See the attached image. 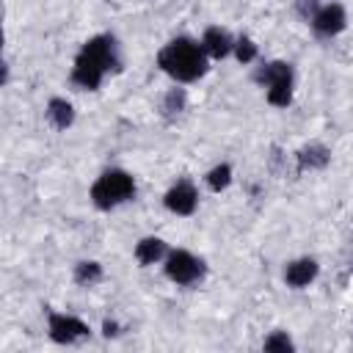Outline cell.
<instances>
[{
	"label": "cell",
	"mask_w": 353,
	"mask_h": 353,
	"mask_svg": "<svg viewBox=\"0 0 353 353\" xmlns=\"http://www.w3.org/2000/svg\"><path fill=\"white\" fill-rule=\"evenodd\" d=\"M102 334H105V336H119V325H116L113 320H105V323H102Z\"/></svg>",
	"instance_id": "obj_20"
},
{
	"label": "cell",
	"mask_w": 353,
	"mask_h": 353,
	"mask_svg": "<svg viewBox=\"0 0 353 353\" xmlns=\"http://www.w3.org/2000/svg\"><path fill=\"white\" fill-rule=\"evenodd\" d=\"M314 276H317V262H314V259H309V256L290 262V265H287V270H284L287 284H290V287H298V290H301V287H306Z\"/></svg>",
	"instance_id": "obj_10"
},
{
	"label": "cell",
	"mask_w": 353,
	"mask_h": 353,
	"mask_svg": "<svg viewBox=\"0 0 353 353\" xmlns=\"http://www.w3.org/2000/svg\"><path fill=\"white\" fill-rule=\"evenodd\" d=\"M256 80L268 85V102L276 108H287L292 99V66L284 61H273L256 72Z\"/></svg>",
	"instance_id": "obj_4"
},
{
	"label": "cell",
	"mask_w": 353,
	"mask_h": 353,
	"mask_svg": "<svg viewBox=\"0 0 353 353\" xmlns=\"http://www.w3.org/2000/svg\"><path fill=\"white\" fill-rule=\"evenodd\" d=\"M163 110H165V116L182 113V110H185V91H182V88H171V91L165 94V99H163Z\"/></svg>",
	"instance_id": "obj_16"
},
{
	"label": "cell",
	"mask_w": 353,
	"mask_h": 353,
	"mask_svg": "<svg viewBox=\"0 0 353 353\" xmlns=\"http://www.w3.org/2000/svg\"><path fill=\"white\" fill-rule=\"evenodd\" d=\"M88 336V325L69 314H50V339L58 345H72L77 339Z\"/></svg>",
	"instance_id": "obj_6"
},
{
	"label": "cell",
	"mask_w": 353,
	"mask_h": 353,
	"mask_svg": "<svg viewBox=\"0 0 353 353\" xmlns=\"http://www.w3.org/2000/svg\"><path fill=\"white\" fill-rule=\"evenodd\" d=\"M135 256L141 265H154L157 259L165 256V243L160 237H143L138 245H135Z\"/></svg>",
	"instance_id": "obj_13"
},
{
	"label": "cell",
	"mask_w": 353,
	"mask_h": 353,
	"mask_svg": "<svg viewBox=\"0 0 353 353\" xmlns=\"http://www.w3.org/2000/svg\"><path fill=\"white\" fill-rule=\"evenodd\" d=\"M328 160H331V152L323 146V143H309V146H303L301 152H298V168L301 171H312V168H325L328 165Z\"/></svg>",
	"instance_id": "obj_11"
},
{
	"label": "cell",
	"mask_w": 353,
	"mask_h": 353,
	"mask_svg": "<svg viewBox=\"0 0 353 353\" xmlns=\"http://www.w3.org/2000/svg\"><path fill=\"white\" fill-rule=\"evenodd\" d=\"M234 55H237L240 63H251V61L256 58V44H254L248 36H240L237 44H234Z\"/></svg>",
	"instance_id": "obj_17"
},
{
	"label": "cell",
	"mask_w": 353,
	"mask_h": 353,
	"mask_svg": "<svg viewBox=\"0 0 353 353\" xmlns=\"http://www.w3.org/2000/svg\"><path fill=\"white\" fill-rule=\"evenodd\" d=\"M232 182V168L229 165H215L210 174H207V185H210V190H223L226 185Z\"/></svg>",
	"instance_id": "obj_15"
},
{
	"label": "cell",
	"mask_w": 353,
	"mask_h": 353,
	"mask_svg": "<svg viewBox=\"0 0 353 353\" xmlns=\"http://www.w3.org/2000/svg\"><path fill=\"white\" fill-rule=\"evenodd\" d=\"M47 119H50L58 130L72 127V121H74V108H72V102H66V99H61V97L50 99V105H47Z\"/></svg>",
	"instance_id": "obj_12"
},
{
	"label": "cell",
	"mask_w": 353,
	"mask_h": 353,
	"mask_svg": "<svg viewBox=\"0 0 353 353\" xmlns=\"http://www.w3.org/2000/svg\"><path fill=\"white\" fill-rule=\"evenodd\" d=\"M157 66L171 74L179 83H193L207 72V52L201 44H196L193 39H174L168 41L160 55H157Z\"/></svg>",
	"instance_id": "obj_2"
},
{
	"label": "cell",
	"mask_w": 353,
	"mask_h": 353,
	"mask_svg": "<svg viewBox=\"0 0 353 353\" xmlns=\"http://www.w3.org/2000/svg\"><path fill=\"white\" fill-rule=\"evenodd\" d=\"M132 193H135L132 176H130L127 171L113 168V171H105V174L94 182V188H91V201H94V207H99V210H113L116 204L132 199Z\"/></svg>",
	"instance_id": "obj_3"
},
{
	"label": "cell",
	"mask_w": 353,
	"mask_h": 353,
	"mask_svg": "<svg viewBox=\"0 0 353 353\" xmlns=\"http://www.w3.org/2000/svg\"><path fill=\"white\" fill-rule=\"evenodd\" d=\"M102 279V265L99 262H77V268H74V281L80 284V287H91V284H97Z\"/></svg>",
	"instance_id": "obj_14"
},
{
	"label": "cell",
	"mask_w": 353,
	"mask_h": 353,
	"mask_svg": "<svg viewBox=\"0 0 353 353\" xmlns=\"http://www.w3.org/2000/svg\"><path fill=\"white\" fill-rule=\"evenodd\" d=\"M345 22H347L345 8L336 6V3H331L325 8H317V14L312 17V28L320 36H336L339 30H345Z\"/></svg>",
	"instance_id": "obj_7"
},
{
	"label": "cell",
	"mask_w": 353,
	"mask_h": 353,
	"mask_svg": "<svg viewBox=\"0 0 353 353\" xmlns=\"http://www.w3.org/2000/svg\"><path fill=\"white\" fill-rule=\"evenodd\" d=\"M121 66L119 61V50H116V39L102 33V36H94L91 41H85V47L80 50V55L74 58V69H72V80L80 85V88H99L102 77L108 72H116Z\"/></svg>",
	"instance_id": "obj_1"
},
{
	"label": "cell",
	"mask_w": 353,
	"mask_h": 353,
	"mask_svg": "<svg viewBox=\"0 0 353 353\" xmlns=\"http://www.w3.org/2000/svg\"><path fill=\"white\" fill-rule=\"evenodd\" d=\"M201 47H204V52L210 55V58H226L229 52H232V36L226 33V30H221V28H207L204 30V39H201Z\"/></svg>",
	"instance_id": "obj_9"
},
{
	"label": "cell",
	"mask_w": 353,
	"mask_h": 353,
	"mask_svg": "<svg viewBox=\"0 0 353 353\" xmlns=\"http://www.w3.org/2000/svg\"><path fill=\"white\" fill-rule=\"evenodd\" d=\"M265 350H270V353H290L292 342H290V336L284 331H276V334H270L265 339Z\"/></svg>",
	"instance_id": "obj_18"
},
{
	"label": "cell",
	"mask_w": 353,
	"mask_h": 353,
	"mask_svg": "<svg viewBox=\"0 0 353 353\" xmlns=\"http://www.w3.org/2000/svg\"><path fill=\"white\" fill-rule=\"evenodd\" d=\"M165 273L176 284H193L204 276V262L188 251H171L165 259Z\"/></svg>",
	"instance_id": "obj_5"
},
{
	"label": "cell",
	"mask_w": 353,
	"mask_h": 353,
	"mask_svg": "<svg viewBox=\"0 0 353 353\" xmlns=\"http://www.w3.org/2000/svg\"><path fill=\"white\" fill-rule=\"evenodd\" d=\"M298 11H301L306 19L317 14V8H314V3H312V0H298Z\"/></svg>",
	"instance_id": "obj_19"
},
{
	"label": "cell",
	"mask_w": 353,
	"mask_h": 353,
	"mask_svg": "<svg viewBox=\"0 0 353 353\" xmlns=\"http://www.w3.org/2000/svg\"><path fill=\"white\" fill-rule=\"evenodd\" d=\"M196 204H199V193H196V188H193L188 179L176 182V185L165 193V207H168L171 212H176V215H190V212L196 210Z\"/></svg>",
	"instance_id": "obj_8"
}]
</instances>
